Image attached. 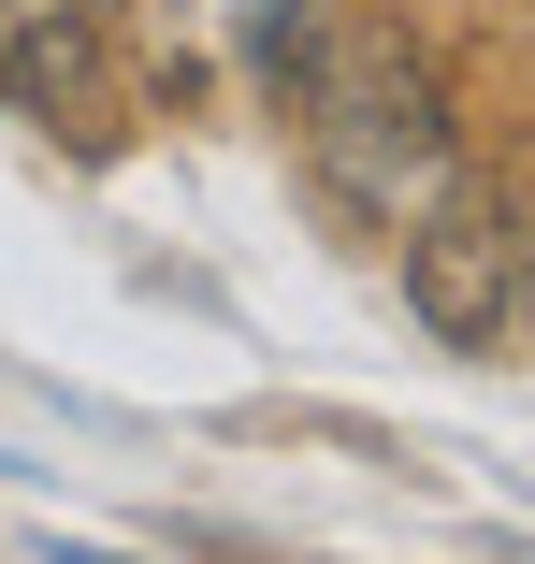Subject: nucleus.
<instances>
[{"instance_id":"20e7f679","label":"nucleus","mask_w":535,"mask_h":564,"mask_svg":"<svg viewBox=\"0 0 535 564\" xmlns=\"http://www.w3.org/2000/svg\"><path fill=\"white\" fill-rule=\"evenodd\" d=\"M506 232H521V318H535V203H506Z\"/></svg>"},{"instance_id":"f257e3e1","label":"nucleus","mask_w":535,"mask_h":564,"mask_svg":"<svg viewBox=\"0 0 535 564\" xmlns=\"http://www.w3.org/2000/svg\"><path fill=\"white\" fill-rule=\"evenodd\" d=\"M318 174H334L376 232H405V217L463 174V160H449V117H435V87H419V58L348 44L334 73H318Z\"/></svg>"},{"instance_id":"f03ea898","label":"nucleus","mask_w":535,"mask_h":564,"mask_svg":"<svg viewBox=\"0 0 535 564\" xmlns=\"http://www.w3.org/2000/svg\"><path fill=\"white\" fill-rule=\"evenodd\" d=\"M405 318L435 333V348H463V362H492L521 333V232H506V203L478 174H449L405 217Z\"/></svg>"},{"instance_id":"7ed1b4c3","label":"nucleus","mask_w":535,"mask_h":564,"mask_svg":"<svg viewBox=\"0 0 535 564\" xmlns=\"http://www.w3.org/2000/svg\"><path fill=\"white\" fill-rule=\"evenodd\" d=\"M87 30H101V0H0V101L87 87Z\"/></svg>"}]
</instances>
